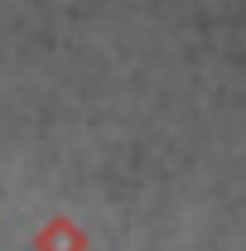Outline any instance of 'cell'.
I'll return each mask as SVG.
<instances>
[{"mask_svg":"<svg viewBox=\"0 0 246 251\" xmlns=\"http://www.w3.org/2000/svg\"><path fill=\"white\" fill-rule=\"evenodd\" d=\"M39 247H44V251H77L82 242H77V232H73L68 222H53V227L39 237Z\"/></svg>","mask_w":246,"mask_h":251,"instance_id":"1","label":"cell"}]
</instances>
